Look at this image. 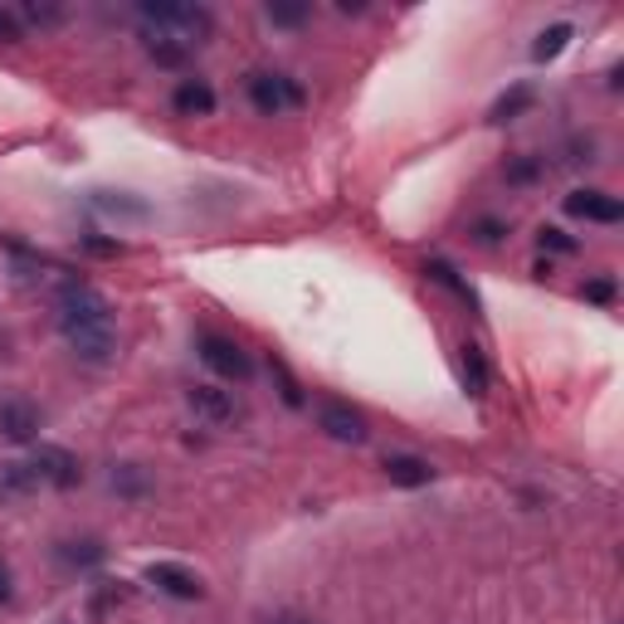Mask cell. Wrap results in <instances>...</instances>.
I'll use <instances>...</instances> for the list:
<instances>
[{
    "mask_svg": "<svg viewBox=\"0 0 624 624\" xmlns=\"http://www.w3.org/2000/svg\"><path fill=\"white\" fill-rule=\"evenodd\" d=\"M201 361L211 366L215 376H225V381H239V386L254 376L249 351H244L235 337H219V333H201Z\"/></svg>",
    "mask_w": 624,
    "mask_h": 624,
    "instance_id": "3957f363",
    "label": "cell"
},
{
    "mask_svg": "<svg viewBox=\"0 0 624 624\" xmlns=\"http://www.w3.org/2000/svg\"><path fill=\"white\" fill-rule=\"evenodd\" d=\"M54 317H59V333L73 347V357L83 361H108L117 347V323H113V303L103 298L93 284L83 278H64L54 293Z\"/></svg>",
    "mask_w": 624,
    "mask_h": 624,
    "instance_id": "6da1fadb",
    "label": "cell"
},
{
    "mask_svg": "<svg viewBox=\"0 0 624 624\" xmlns=\"http://www.w3.org/2000/svg\"><path fill=\"white\" fill-rule=\"evenodd\" d=\"M186 400L205 424H235L239 420V400H235V390H225V386H191Z\"/></svg>",
    "mask_w": 624,
    "mask_h": 624,
    "instance_id": "8992f818",
    "label": "cell"
},
{
    "mask_svg": "<svg viewBox=\"0 0 624 624\" xmlns=\"http://www.w3.org/2000/svg\"><path fill=\"white\" fill-rule=\"evenodd\" d=\"M142 20L152 24V30L171 34V40L181 44H205L215 34V20L205 6H171V0H152V6H142Z\"/></svg>",
    "mask_w": 624,
    "mask_h": 624,
    "instance_id": "7a4b0ae2",
    "label": "cell"
},
{
    "mask_svg": "<svg viewBox=\"0 0 624 624\" xmlns=\"http://www.w3.org/2000/svg\"><path fill=\"white\" fill-rule=\"evenodd\" d=\"M536 239H542V249H552V254H576V239H571L566 229H556V225H546Z\"/></svg>",
    "mask_w": 624,
    "mask_h": 624,
    "instance_id": "603a6c76",
    "label": "cell"
},
{
    "mask_svg": "<svg viewBox=\"0 0 624 624\" xmlns=\"http://www.w3.org/2000/svg\"><path fill=\"white\" fill-rule=\"evenodd\" d=\"M10 601V576H6V566H0V605Z\"/></svg>",
    "mask_w": 624,
    "mask_h": 624,
    "instance_id": "f1b7e54d",
    "label": "cell"
},
{
    "mask_svg": "<svg viewBox=\"0 0 624 624\" xmlns=\"http://www.w3.org/2000/svg\"><path fill=\"white\" fill-rule=\"evenodd\" d=\"M424 274H430L434 284H444L449 293H459L463 303H473V293H469V284H463V278H459V268H454V264H444V259H430V264H424Z\"/></svg>",
    "mask_w": 624,
    "mask_h": 624,
    "instance_id": "ffe728a7",
    "label": "cell"
},
{
    "mask_svg": "<svg viewBox=\"0 0 624 624\" xmlns=\"http://www.w3.org/2000/svg\"><path fill=\"white\" fill-rule=\"evenodd\" d=\"M308 16H313V6H303V0H268V20L284 24V30H298Z\"/></svg>",
    "mask_w": 624,
    "mask_h": 624,
    "instance_id": "d6986e66",
    "label": "cell"
},
{
    "mask_svg": "<svg viewBox=\"0 0 624 624\" xmlns=\"http://www.w3.org/2000/svg\"><path fill=\"white\" fill-rule=\"evenodd\" d=\"M20 40H24V24L10 10H0V44H20Z\"/></svg>",
    "mask_w": 624,
    "mask_h": 624,
    "instance_id": "d4e9b609",
    "label": "cell"
},
{
    "mask_svg": "<svg viewBox=\"0 0 624 624\" xmlns=\"http://www.w3.org/2000/svg\"><path fill=\"white\" fill-rule=\"evenodd\" d=\"M532 103H536V93L528 89V83H522V89H512V93H503V98H498V103H493V113H488V117H493V122H512V117H522V113H528Z\"/></svg>",
    "mask_w": 624,
    "mask_h": 624,
    "instance_id": "e0dca14e",
    "label": "cell"
},
{
    "mask_svg": "<svg viewBox=\"0 0 624 624\" xmlns=\"http://www.w3.org/2000/svg\"><path fill=\"white\" fill-rule=\"evenodd\" d=\"M30 488H40L30 463H6V469H0V498H20V493H30Z\"/></svg>",
    "mask_w": 624,
    "mask_h": 624,
    "instance_id": "2e32d148",
    "label": "cell"
},
{
    "mask_svg": "<svg viewBox=\"0 0 624 624\" xmlns=\"http://www.w3.org/2000/svg\"><path fill=\"white\" fill-rule=\"evenodd\" d=\"M386 479L396 483V488H424V483H434V469H430V459H420V454H386Z\"/></svg>",
    "mask_w": 624,
    "mask_h": 624,
    "instance_id": "7c38bea8",
    "label": "cell"
},
{
    "mask_svg": "<svg viewBox=\"0 0 624 624\" xmlns=\"http://www.w3.org/2000/svg\"><path fill=\"white\" fill-rule=\"evenodd\" d=\"M317 424H323L337 444H366V434H371V430H366V415L351 410V406H341V400H327V406L317 410Z\"/></svg>",
    "mask_w": 624,
    "mask_h": 624,
    "instance_id": "52a82bcc",
    "label": "cell"
},
{
    "mask_svg": "<svg viewBox=\"0 0 624 624\" xmlns=\"http://www.w3.org/2000/svg\"><path fill=\"white\" fill-rule=\"evenodd\" d=\"M113 488H117V493H127V498H142L146 479H142L137 463H117V469H113Z\"/></svg>",
    "mask_w": 624,
    "mask_h": 624,
    "instance_id": "44dd1931",
    "label": "cell"
},
{
    "mask_svg": "<svg viewBox=\"0 0 624 624\" xmlns=\"http://www.w3.org/2000/svg\"><path fill=\"white\" fill-rule=\"evenodd\" d=\"M571 34H576V30H571L566 20H561V24H552V30H542V34H536V44H532V59H536V64H546V59H556L561 49L571 44Z\"/></svg>",
    "mask_w": 624,
    "mask_h": 624,
    "instance_id": "9a60e30c",
    "label": "cell"
},
{
    "mask_svg": "<svg viewBox=\"0 0 624 624\" xmlns=\"http://www.w3.org/2000/svg\"><path fill=\"white\" fill-rule=\"evenodd\" d=\"M30 469H34V479L49 483V488H79L83 483L79 459H73L69 449H59V444H34Z\"/></svg>",
    "mask_w": 624,
    "mask_h": 624,
    "instance_id": "5b68a950",
    "label": "cell"
},
{
    "mask_svg": "<svg viewBox=\"0 0 624 624\" xmlns=\"http://www.w3.org/2000/svg\"><path fill=\"white\" fill-rule=\"evenodd\" d=\"M566 211L576 219H595V225H615V219H624V205L615 201V195H605V191H571Z\"/></svg>",
    "mask_w": 624,
    "mask_h": 624,
    "instance_id": "9c48e42d",
    "label": "cell"
},
{
    "mask_svg": "<svg viewBox=\"0 0 624 624\" xmlns=\"http://www.w3.org/2000/svg\"><path fill=\"white\" fill-rule=\"evenodd\" d=\"M268 371H274V381H278V396H284V406H293V410H303V386H298V376L288 371V361L284 357H268Z\"/></svg>",
    "mask_w": 624,
    "mask_h": 624,
    "instance_id": "ac0fdd59",
    "label": "cell"
},
{
    "mask_svg": "<svg viewBox=\"0 0 624 624\" xmlns=\"http://www.w3.org/2000/svg\"><path fill=\"white\" fill-rule=\"evenodd\" d=\"M59 556L73 561V566H98V561H103V546L98 542H64L59 546Z\"/></svg>",
    "mask_w": 624,
    "mask_h": 624,
    "instance_id": "7402d4cb",
    "label": "cell"
},
{
    "mask_svg": "<svg viewBox=\"0 0 624 624\" xmlns=\"http://www.w3.org/2000/svg\"><path fill=\"white\" fill-rule=\"evenodd\" d=\"M146 581H152L156 591L176 595V601H201V595H205L201 576H195V571H186V566H171V561H156V566H146Z\"/></svg>",
    "mask_w": 624,
    "mask_h": 624,
    "instance_id": "ba28073f",
    "label": "cell"
},
{
    "mask_svg": "<svg viewBox=\"0 0 624 624\" xmlns=\"http://www.w3.org/2000/svg\"><path fill=\"white\" fill-rule=\"evenodd\" d=\"M479 239H488V244L503 239V225H498V219H483V225H479Z\"/></svg>",
    "mask_w": 624,
    "mask_h": 624,
    "instance_id": "4316f807",
    "label": "cell"
},
{
    "mask_svg": "<svg viewBox=\"0 0 624 624\" xmlns=\"http://www.w3.org/2000/svg\"><path fill=\"white\" fill-rule=\"evenodd\" d=\"M249 103L259 108L264 117H278L284 108H298L303 103V89L284 73H249Z\"/></svg>",
    "mask_w": 624,
    "mask_h": 624,
    "instance_id": "277c9868",
    "label": "cell"
},
{
    "mask_svg": "<svg viewBox=\"0 0 624 624\" xmlns=\"http://www.w3.org/2000/svg\"><path fill=\"white\" fill-rule=\"evenodd\" d=\"M171 108L181 117H211L215 113V89L205 79H181L176 93H171Z\"/></svg>",
    "mask_w": 624,
    "mask_h": 624,
    "instance_id": "30bf717a",
    "label": "cell"
},
{
    "mask_svg": "<svg viewBox=\"0 0 624 624\" xmlns=\"http://www.w3.org/2000/svg\"><path fill=\"white\" fill-rule=\"evenodd\" d=\"M585 298H591V303H610V298H615V284H610V278H595V284H585Z\"/></svg>",
    "mask_w": 624,
    "mask_h": 624,
    "instance_id": "484cf974",
    "label": "cell"
},
{
    "mask_svg": "<svg viewBox=\"0 0 624 624\" xmlns=\"http://www.w3.org/2000/svg\"><path fill=\"white\" fill-rule=\"evenodd\" d=\"M20 16L30 24H59V20H64V10H59V6H34V0H30V6H20Z\"/></svg>",
    "mask_w": 624,
    "mask_h": 624,
    "instance_id": "cb8c5ba5",
    "label": "cell"
},
{
    "mask_svg": "<svg viewBox=\"0 0 624 624\" xmlns=\"http://www.w3.org/2000/svg\"><path fill=\"white\" fill-rule=\"evenodd\" d=\"M532 176H536V166H532V162H518V166L508 171V181H532Z\"/></svg>",
    "mask_w": 624,
    "mask_h": 624,
    "instance_id": "83f0119b",
    "label": "cell"
},
{
    "mask_svg": "<svg viewBox=\"0 0 624 624\" xmlns=\"http://www.w3.org/2000/svg\"><path fill=\"white\" fill-rule=\"evenodd\" d=\"M268 624H313V620H298V615H278V620H268Z\"/></svg>",
    "mask_w": 624,
    "mask_h": 624,
    "instance_id": "f546056e",
    "label": "cell"
},
{
    "mask_svg": "<svg viewBox=\"0 0 624 624\" xmlns=\"http://www.w3.org/2000/svg\"><path fill=\"white\" fill-rule=\"evenodd\" d=\"M142 49H146V59H156L162 69H186L191 64V44L171 40V34H162V30H146Z\"/></svg>",
    "mask_w": 624,
    "mask_h": 624,
    "instance_id": "4fadbf2b",
    "label": "cell"
},
{
    "mask_svg": "<svg viewBox=\"0 0 624 624\" xmlns=\"http://www.w3.org/2000/svg\"><path fill=\"white\" fill-rule=\"evenodd\" d=\"M459 371H463L469 396H483V390H488V361H483V351L473 347V341H463V347H459Z\"/></svg>",
    "mask_w": 624,
    "mask_h": 624,
    "instance_id": "5bb4252c",
    "label": "cell"
},
{
    "mask_svg": "<svg viewBox=\"0 0 624 624\" xmlns=\"http://www.w3.org/2000/svg\"><path fill=\"white\" fill-rule=\"evenodd\" d=\"M34 430H40V410H34L30 400H6V406H0V434L6 439L30 444Z\"/></svg>",
    "mask_w": 624,
    "mask_h": 624,
    "instance_id": "8fae6325",
    "label": "cell"
}]
</instances>
